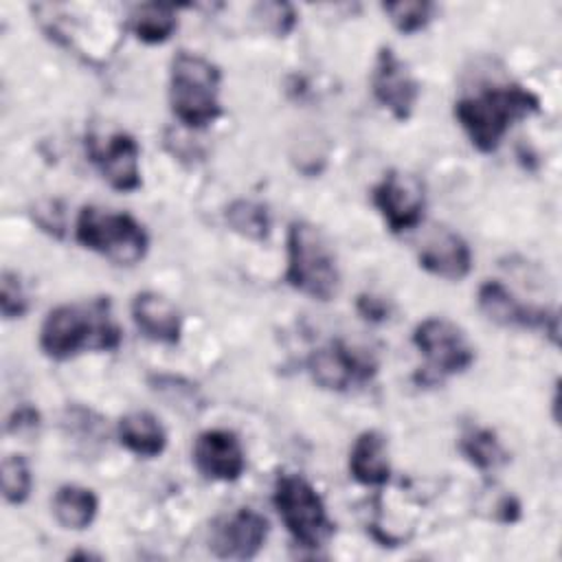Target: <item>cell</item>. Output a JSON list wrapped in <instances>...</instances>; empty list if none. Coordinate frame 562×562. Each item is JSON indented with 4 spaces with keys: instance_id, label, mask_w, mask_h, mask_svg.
<instances>
[{
    "instance_id": "obj_3",
    "label": "cell",
    "mask_w": 562,
    "mask_h": 562,
    "mask_svg": "<svg viewBox=\"0 0 562 562\" xmlns=\"http://www.w3.org/2000/svg\"><path fill=\"white\" fill-rule=\"evenodd\" d=\"M220 68L200 53L178 50L169 64V108L189 130H204L222 116Z\"/></svg>"
},
{
    "instance_id": "obj_23",
    "label": "cell",
    "mask_w": 562,
    "mask_h": 562,
    "mask_svg": "<svg viewBox=\"0 0 562 562\" xmlns=\"http://www.w3.org/2000/svg\"><path fill=\"white\" fill-rule=\"evenodd\" d=\"M382 11L389 15L391 24L404 33L413 35L424 31L437 13V7L426 0H400V2H384Z\"/></svg>"
},
{
    "instance_id": "obj_16",
    "label": "cell",
    "mask_w": 562,
    "mask_h": 562,
    "mask_svg": "<svg viewBox=\"0 0 562 562\" xmlns=\"http://www.w3.org/2000/svg\"><path fill=\"white\" fill-rule=\"evenodd\" d=\"M132 321L138 331L154 342L160 345H178L182 334V318L178 307L162 294L145 290L134 294L132 305Z\"/></svg>"
},
{
    "instance_id": "obj_17",
    "label": "cell",
    "mask_w": 562,
    "mask_h": 562,
    "mask_svg": "<svg viewBox=\"0 0 562 562\" xmlns=\"http://www.w3.org/2000/svg\"><path fill=\"white\" fill-rule=\"evenodd\" d=\"M349 474L360 485L378 487L391 476L389 441L380 430H362L349 448Z\"/></svg>"
},
{
    "instance_id": "obj_7",
    "label": "cell",
    "mask_w": 562,
    "mask_h": 562,
    "mask_svg": "<svg viewBox=\"0 0 562 562\" xmlns=\"http://www.w3.org/2000/svg\"><path fill=\"white\" fill-rule=\"evenodd\" d=\"M411 340L426 360V382H441L448 375L463 373L476 360V349L465 331L446 316H426L419 321Z\"/></svg>"
},
{
    "instance_id": "obj_6",
    "label": "cell",
    "mask_w": 562,
    "mask_h": 562,
    "mask_svg": "<svg viewBox=\"0 0 562 562\" xmlns=\"http://www.w3.org/2000/svg\"><path fill=\"white\" fill-rule=\"evenodd\" d=\"M274 509L296 544L321 549L334 536V522L318 490L296 472H279L272 490Z\"/></svg>"
},
{
    "instance_id": "obj_5",
    "label": "cell",
    "mask_w": 562,
    "mask_h": 562,
    "mask_svg": "<svg viewBox=\"0 0 562 562\" xmlns=\"http://www.w3.org/2000/svg\"><path fill=\"white\" fill-rule=\"evenodd\" d=\"M75 239L116 266H136L149 250V235L134 215L92 204L79 211Z\"/></svg>"
},
{
    "instance_id": "obj_9",
    "label": "cell",
    "mask_w": 562,
    "mask_h": 562,
    "mask_svg": "<svg viewBox=\"0 0 562 562\" xmlns=\"http://www.w3.org/2000/svg\"><path fill=\"white\" fill-rule=\"evenodd\" d=\"M307 373L321 389L342 393L367 384L378 373V362L371 353L336 338L310 353Z\"/></svg>"
},
{
    "instance_id": "obj_13",
    "label": "cell",
    "mask_w": 562,
    "mask_h": 562,
    "mask_svg": "<svg viewBox=\"0 0 562 562\" xmlns=\"http://www.w3.org/2000/svg\"><path fill=\"white\" fill-rule=\"evenodd\" d=\"M195 470L220 483H233L241 479L246 470V452L239 437L226 428H209L195 437L191 450Z\"/></svg>"
},
{
    "instance_id": "obj_8",
    "label": "cell",
    "mask_w": 562,
    "mask_h": 562,
    "mask_svg": "<svg viewBox=\"0 0 562 562\" xmlns=\"http://www.w3.org/2000/svg\"><path fill=\"white\" fill-rule=\"evenodd\" d=\"M371 202L393 235L413 231L424 220L426 189L424 182L402 169H389L371 189Z\"/></svg>"
},
{
    "instance_id": "obj_27",
    "label": "cell",
    "mask_w": 562,
    "mask_h": 562,
    "mask_svg": "<svg viewBox=\"0 0 562 562\" xmlns=\"http://www.w3.org/2000/svg\"><path fill=\"white\" fill-rule=\"evenodd\" d=\"M37 426H40V413L29 404H22V406L13 408V413L7 419V432H13V435L35 430Z\"/></svg>"
},
{
    "instance_id": "obj_22",
    "label": "cell",
    "mask_w": 562,
    "mask_h": 562,
    "mask_svg": "<svg viewBox=\"0 0 562 562\" xmlns=\"http://www.w3.org/2000/svg\"><path fill=\"white\" fill-rule=\"evenodd\" d=\"M226 222L235 233H239L248 239L261 241L270 233L268 209L259 202H252V200H235L226 209Z\"/></svg>"
},
{
    "instance_id": "obj_14",
    "label": "cell",
    "mask_w": 562,
    "mask_h": 562,
    "mask_svg": "<svg viewBox=\"0 0 562 562\" xmlns=\"http://www.w3.org/2000/svg\"><path fill=\"white\" fill-rule=\"evenodd\" d=\"M90 160L101 178L121 193H132L143 184L140 147L127 132H114L105 140L90 143Z\"/></svg>"
},
{
    "instance_id": "obj_26",
    "label": "cell",
    "mask_w": 562,
    "mask_h": 562,
    "mask_svg": "<svg viewBox=\"0 0 562 562\" xmlns=\"http://www.w3.org/2000/svg\"><path fill=\"white\" fill-rule=\"evenodd\" d=\"M263 22L274 35H288L296 24V13L288 2H263L257 7Z\"/></svg>"
},
{
    "instance_id": "obj_20",
    "label": "cell",
    "mask_w": 562,
    "mask_h": 562,
    "mask_svg": "<svg viewBox=\"0 0 562 562\" xmlns=\"http://www.w3.org/2000/svg\"><path fill=\"white\" fill-rule=\"evenodd\" d=\"M130 31L145 44H162L178 29V9L162 2L136 4L127 20Z\"/></svg>"
},
{
    "instance_id": "obj_18",
    "label": "cell",
    "mask_w": 562,
    "mask_h": 562,
    "mask_svg": "<svg viewBox=\"0 0 562 562\" xmlns=\"http://www.w3.org/2000/svg\"><path fill=\"white\" fill-rule=\"evenodd\" d=\"M119 443L138 459L160 457L167 448V430L149 411H132L116 424Z\"/></svg>"
},
{
    "instance_id": "obj_2",
    "label": "cell",
    "mask_w": 562,
    "mask_h": 562,
    "mask_svg": "<svg viewBox=\"0 0 562 562\" xmlns=\"http://www.w3.org/2000/svg\"><path fill=\"white\" fill-rule=\"evenodd\" d=\"M536 112H540L538 94L520 83L487 86L454 101V119L481 154L496 151L507 130Z\"/></svg>"
},
{
    "instance_id": "obj_21",
    "label": "cell",
    "mask_w": 562,
    "mask_h": 562,
    "mask_svg": "<svg viewBox=\"0 0 562 562\" xmlns=\"http://www.w3.org/2000/svg\"><path fill=\"white\" fill-rule=\"evenodd\" d=\"M459 450L465 461L481 472H494L509 461V454L503 448L498 435L492 428L483 426L468 428L459 439Z\"/></svg>"
},
{
    "instance_id": "obj_12",
    "label": "cell",
    "mask_w": 562,
    "mask_h": 562,
    "mask_svg": "<svg viewBox=\"0 0 562 562\" xmlns=\"http://www.w3.org/2000/svg\"><path fill=\"white\" fill-rule=\"evenodd\" d=\"M268 531L270 525L263 514L241 507L215 522L209 547L222 560H250L263 549Z\"/></svg>"
},
{
    "instance_id": "obj_4",
    "label": "cell",
    "mask_w": 562,
    "mask_h": 562,
    "mask_svg": "<svg viewBox=\"0 0 562 562\" xmlns=\"http://www.w3.org/2000/svg\"><path fill=\"white\" fill-rule=\"evenodd\" d=\"M285 283L314 301H331L340 290V268L329 239L318 226L294 220L285 239Z\"/></svg>"
},
{
    "instance_id": "obj_10",
    "label": "cell",
    "mask_w": 562,
    "mask_h": 562,
    "mask_svg": "<svg viewBox=\"0 0 562 562\" xmlns=\"http://www.w3.org/2000/svg\"><path fill=\"white\" fill-rule=\"evenodd\" d=\"M373 99L400 123H406L419 101V81L408 64L395 55L391 46H382L375 55L371 72Z\"/></svg>"
},
{
    "instance_id": "obj_11",
    "label": "cell",
    "mask_w": 562,
    "mask_h": 562,
    "mask_svg": "<svg viewBox=\"0 0 562 562\" xmlns=\"http://www.w3.org/2000/svg\"><path fill=\"white\" fill-rule=\"evenodd\" d=\"M476 305L487 321L501 327L540 329L553 342H558V314L553 310L520 303L514 292L496 279H487L479 285Z\"/></svg>"
},
{
    "instance_id": "obj_15",
    "label": "cell",
    "mask_w": 562,
    "mask_h": 562,
    "mask_svg": "<svg viewBox=\"0 0 562 562\" xmlns=\"http://www.w3.org/2000/svg\"><path fill=\"white\" fill-rule=\"evenodd\" d=\"M417 261L419 268L432 277L461 281L470 274L474 257L468 241L459 233L450 228H437L419 248Z\"/></svg>"
},
{
    "instance_id": "obj_28",
    "label": "cell",
    "mask_w": 562,
    "mask_h": 562,
    "mask_svg": "<svg viewBox=\"0 0 562 562\" xmlns=\"http://www.w3.org/2000/svg\"><path fill=\"white\" fill-rule=\"evenodd\" d=\"M358 312L369 321H384L389 314V307L384 299L373 294H362L358 296Z\"/></svg>"
},
{
    "instance_id": "obj_1",
    "label": "cell",
    "mask_w": 562,
    "mask_h": 562,
    "mask_svg": "<svg viewBox=\"0 0 562 562\" xmlns=\"http://www.w3.org/2000/svg\"><path fill=\"white\" fill-rule=\"evenodd\" d=\"M123 342V329L112 314L110 296L61 303L42 325L37 345L50 360H70L83 351H114Z\"/></svg>"
},
{
    "instance_id": "obj_24",
    "label": "cell",
    "mask_w": 562,
    "mask_h": 562,
    "mask_svg": "<svg viewBox=\"0 0 562 562\" xmlns=\"http://www.w3.org/2000/svg\"><path fill=\"white\" fill-rule=\"evenodd\" d=\"M2 496L9 505H22L33 490V474L22 454H9L2 459L0 468Z\"/></svg>"
},
{
    "instance_id": "obj_19",
    "label": "cell",
    "mask_w": 562,
    "mask_h": 562,
    "mask_svg": "<svg viewBox=\"0 0 562 562\" xmlns=\"http://www.w3.org/2000/svg\"><path fill=\"white\" fill-rule=\"evenodd\" d=\"M99 514V498L90 487L66 483L53 496V516L64 529L83 531Z\"/></svg>"
},
{
    "instance_id": "obj_25",
    "label": "cell",
    "mask_w": 562,
    "mask_h": 562,
    "mask_svg": "<svg viewBox=\"0 0 562 562\" xmlns=\"http://www.w3.org/2000/svg\"><path fill=\"white\" fill-rule=\"evenodd\" d=\"M0 310L4 321L22 318L29 312V294L20 281V277L11 270L2 272L0 281Z\"/></svg>"
}]
</instances>
